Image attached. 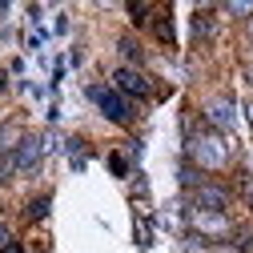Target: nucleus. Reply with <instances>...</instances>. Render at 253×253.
<instances>
[{
  "instance_id": "ddd939ff",
  "label": "nucleus",
  "mask_w": 253,
  "mask_h": 253,
  "mask_svg": "<svg viewBox=\"0 0 253 253\" xmlns=\"http://www.w3.org/2000/svg\"><path fill=\"white\" fill-rule=\"evenodd\" d=\"M0 92H8V73H0Z\"/></svg>"
},
{
  "instance_id": "9d476101",
  "label": "nucleus",
  "mask_w": 253,
  "mask_h": 253,
  "mask_svg": "<svg viewBox=\"0 0 253 253\" xmlns=\"http://www.w3.org/2000/svg\"><path fill=\"white\" fill-rule=\"evenodd\" d=\"M121 52H125V56H133V60H137V56H141V52H137V44H133V41H121Z\"/></svg>"
},
{
  "instance_id": "6e6552de",
  "label": "nucleus",
  "mask_w": 253,
  "mask_h": 253,
  "mask_svg": "<svg viewBox=\"0 0 253 253\" xmlns=\"http://www.w3.org/2000/svg\"><path fill=\"white\" fill-rule=\"evenodd\" d=\"M48 213V197H37V201H28V221H41Z\"/></svg>"
},
{
  "instance_id": "f03ea898",
  "label": "nucleus",
  "mask_w": 253,
  "mask_h": 253,
  "mask_svg": "<svg viewBox=\"0 0 253 253\" xmlns=\"http://www.w3.org/2000/svg\"><path fill=\"white\" fill-rule=\"evenodd\" d=\"M88 97L101 105V113L109 117V121H117V125H129V101L121 97V92H113V88H88Z\"/></svg>"
},
{
  "instance_id": "20e7f679",
  "label": "nucleus",
  "mask_w": 253,
  "mask_h": 253,
  "mask_svg": "<svg viewBox=\"0 0 253 253\" xmlns=\"http://www.w3.org/2000/svg\"><path fill=\"white\" fill-rule=\"evenodd\" d=\"M205 117L213 121V129H233V125H237V109H233L229 97H213L205 105Z\"/></svg>"
},
{
  "instance_id": "f257e3e1",
  "label": "nucleus",
  "mask_w": 253,
  "mask_h": 253,
  "mask_svg": "<svg viewBox=\"0 0 253 253\" xmlns=\"http://www.w3.org/2000/svg\"><path fill=\"white\" fill-rule=\"evenodd\" d=\"M189 157L201 165V169H225V141L217 133H201V137H189Z\"/></svg>"
},
{
  "instance_id": "1a4fd4ad",
  "label": "nucleus",
  "mask_w": 253,
  "mask_h": 253,
  "mask_svg": "<svg viewBox=\"0 0 253 253\" xmlns=\"http://www.w3.org/2000/svg\"><path fill=\"white\" fill-rule=\"evenodd\" d=\"M229 12H233V16H253V4H249V0H233Z\"/></svg>"
},
{
  "instance_id": "39448f33",
  "label": "nucleus",
  "mask_w": 253,
  "mask_h": 253,
  "mask_svg": "<svg viewBox=\"0 0 253 253\" xmlns=\"http://www.w3.org/2000/svg\"><path fill=\"white\" fill-rule=\"evenodd\" d=\"M225 205H229V193H225V189L197 185V209H205V213H225Z\"/></svg>"
},
{
  "instance_id": "2eb2a0df",
  "label": "nucleus",
  "mask_w": 253,
  "mask_h": 253,
  "mask_svg": "<svg viewBox=\"0 0 253 253\" xmlns=\"http://www.w3.org/2000/svg\"><path fill=\"white\" fill-rule=\"evenodd\" d=\"M249 125H253V101H249Z\"/></svg>"
},
{
  "instance_id": "dca6fc26",
  "label": "nucleus",
  "mask_w": 253,
  "mask_h": 253,
  "mask_svg": "<svg viewBox=\"0 0 253 253\" xmlns=\"http://www.w3.org/2000/svg\"><path fill=\"white\" fill-rule=\"evenodd\" d=\"M249 37H253V24H249Z\"/></svg>"
},
{
  "instance_id": "7ed1b4c3",
  "label": "nucleus",
  "mask_w": 253,
  "mask_h": 253,
  "mask_svg": "<svg viewBox=\"0 0 253 253\" xmlns=\"http://www.w3.org/2000/svg\"><path fill=\"white\" fill-rule=\"evenodd\" d=\"M41 157H44V137H37V133L20 137V149H16V169L20 173H33L41 165Z\"/></svg>"
},
{
  "instance_id": "0eeeda50",
  "label": "nucleus",
  "mask_w": 253,
  "mask_h": 253,
  "mask_svg": "<svg viewBox=\"0 0 253 253\" xmlns=\"http://www.w3.org/2000/svg\"><path fill=\"white\" fill-rule=\"evenodd\" d=\"M193 225L205 229V233H225L229 221H225V213H205V209H197V213H193Z\"/></svg>"
},
{
  "instance_id": "423d86ee",
  "label": "nucleus",
  "mask_w": 253,
  "mask_h": 253,
  "mask_svg": "<svg viewBox=\"0 0 253 253\" xmlns=\"http://www.w3.org/2000/svg\"><path fill=\"white\" fill-rule=\"evenodd\" d=\"M113 84L125 88L129 97H145V92H149V81H145L137 69H117V73H113Z\"/></svg>"
},
{
  "instance_id": "9b49d317",
  "label": "nucleus",
  "mask_w": 253,
  "mask_h": 253,
  "mask_svg": "<svg viewBox=\"0 0 253 253\" xmlns=\"http://www.w3.org/2000/svg\"><path fill=\"white\" fill-rule=\"evenodd\" d=\"M241 193H245V201L253 205V177H245V181H241Z\"/></svg>"
},
{
  "instance_id": "f8f14e48",
  "label": "nucleus",
  "mask_w": 253,
  "mask_h": 253,
  "mask_svg": "<svg viewBox=\"0 0 253 253\" xmlns=\"http://www.w3.org/2000/svg\"><path fill=\"white\" fill-rule=\"evenodd\" d=\"M0 253H20V245H12V241H4V249H0Z\"/></svg>"
},
{
  "instance_id": "4468645a",
  "label": "nucleus",
  "mask_w": 253,
  "mask_h": 253,
  "mask_svg": "<svg viewBox=\"0 0 253 253\" xmlns=\"http://www.w3.org/2000/svg\"><path fill=\"white\" fill-rule=\"evenodd\" d=\"M0 249H4V221H0Z\"/></svg>"
}]
</instances>
